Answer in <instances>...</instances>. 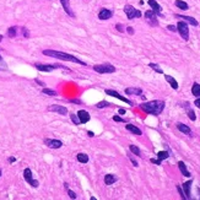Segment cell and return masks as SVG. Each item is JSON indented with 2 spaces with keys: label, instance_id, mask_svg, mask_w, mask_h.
<instances>
[{
  "label": "cell",
  "instance_id": "obj_22",
  "mask_svg": "<svg viewBox=\"0 0 200 200\" xmlns=\"http://www.w3.org/2000/svg\"><path fill=\"white\" fill-rule=\"evenodd\" d=\"M127 95H141L143 91L141 89H138V87H131V89H127L125 90Z\"/></svg>",
  "mask_w": 200,
  "mask_h": 200
},
{
  "label": "cell",
  "instance_id": "obj_40",
  "mask_svg": "<svg viewBox=\"0 0 200 200\" xmlns=\"http://www.w3.org/2000/svg\"><path fill=\"white\" fill-rule=\"evenodd\" d=\"M113 119H114L115 122H125L123 118H120V117H118V115H114V117H113Z\"/></svg>",
  "mask_w": 200,
  "mask_h": 200
},
{
  "label": "cell",
  "instance_id": "obj_2",
  "mask_svg": "<svg viewBox=\"0 0 200 200\" xmlns=\"http://www.w3.org/2000/svg\"><path fill=\"white\" fill-rule=\"evenodd\" d=\"M43 54L44 55H48L52 58H56V59H60V60H65V61H71V63H77V64H81V65H86L85 61L75 58L74 55H70V54H66L64 52H58V50H43Z\"/></svg>",
  "mask_w": 200,
  "mask_h": 200
},
{
  "label": "cell",
  "instance_id": "obj_36",
  "mask_svg": "<svg viewBox=\"0 0 200 200\" xmlns=\"http://www.w3.org/2000/svg\"><path fill=\"white\" fill-rule=\"evenodd\" d=\"M68 194H69V197L71 198V199H76V194L73 192V190H70V189H68Z\"/></svg>",
  "mask_w": 200,
  "mask_h": 200
},
{
  "label": "cell",
  "instance_id": "obj_30",
  "mask_svg": "<svg viewBox=\"0 0 200 200\" xmlns=\"http://www.w3.org/2000/svg\"><path fill=\"white\" fill-rule=\"evenodd\" d=\"M42 92H43V94H46V95H48V96H56V95H58L55 91L49 90V89H43V90H42Z\"/></svg>",
  "mask_w": 200,
  "mask_h": 200
},
{
  "label": "cell",
  "instance_id": "obj_27",
  "mask_svg": "<svg viewBox=\"0 0 200 200\" xmlns=\"http://www.w3.org/2000/svg\"><path fill=\"white\" fill-rule=\"evenodd\" d=\"M16 35H17V27H10L9 28V31H7V36L10 37V38H14V37H16Z\"/></svg>",
  "mask_w": 200,
  "mask_h": 200
},
{
  "label": "cell",
  "instance_id": "obj_35",
  "mask_svg": "<svg viewBox=\"0 0 200 200\" xmlns=\"http://www.w3.org/2000/svg\"><path fill=\"white\" fill-rule=\"evenodd\" d=\"M107 106H109V103L108 102H106V101H102L100 103H97V108H104V107H107Z\"/></svg>",
  "mask_w": 200,
  "mask_h": 200
},
{
  "label": "cell",
  "instance_id": "obj_23",
  "mask_svg": "<svg viewBox=\"0 0 200 200\" xmlns=\"http://www.w3.org/2000/svg\"><path fill=\"white\" fill-rule=\"evenodd\" d=\"M117 181V177H114L113 174H107L106 177H104V183L107 184V185H110V184H113L114 182Z\"/></svg>",
  "mask_w": 200,
  "mask_h": 200
},
{
  "label": "cell",
  "instance_id": "obj_33",
  "mask_svg": "<svg viewBox=\"0 0 200 200\" xmlns=\"http://www.w3.org/2000/svg\"><path fill=\"white\" fill-rule=\"evenodd\" d=\"M177 190H178V193H179V195H181L182 199H187L185 198V194H184V192H183V189H182L181 185H177Z\"/></svg>",
  "mask_w": 200,
  "mask_h": 200
},
{
  "label": "cell",
  "instance_id": "obj_16",
  "mask_svg": "<svg viewBox=\"0 0 200 200\" xmlns=\"http://www.w3.org/2000/svg\"><path fill=\"white\" fill-rule=\"evenodd\" d=\"M193 184V181H188L183 184V190H184V194H185V198L187 199H190V187Z\"/></svg>",
  "mask_w": 200,
  "mask_h": 200
},
{
  "label": "cell",
  "instance_id": "obj_11",
  "mask_svg": "<svg viewBox=\"0 0 200 200\" xmlns=\"http://www.w3.org/2000/svg\"><path fill=\"white\" fill-rule=\"evenodd\" d=\"M60 2H61V5H63V9L65 10V12H66L69 16L74 17V16H75V14H74V11L71 10V6H70L69 0H60Z\"/></svg>",
  "mask_w": 200,
  "mask_h": 200
},
{
  "label": "cell",
  "instance_id": "obj_37",
  "mask_svg": "<svg viewBox=\"0 0 200 200\" xmlns=\"http://www.w3.org/2000/svg\"><path fill=\"white\" fill-rule=\"evenodd\" d=\"M22 35H23V36H25L26 38H28V37H30V33H28V31H27V28H25V27L22 28Z\"/></svg>",
  "mask_w": 200,
  "mask_h": 200
},
{
  "label": "cell",
  "instance_id": "obj_3",
  "mask_svg": "<svg viewBox=\"0 0 200 200\" xmlns=\"http://www.w3.org/2000/svg\"><path fill=\"white\" fill-rule=\"evenodd\" d=\"M177 31L179 32V35L182 36V38L184 41L189 40V28H188V25L185 21H179L177 23Z\"/></svg>",
  "mask_w": 200,
  "mask_h": 200
},
{
  "label": "cell",
  "instance_id": "obj_20",
  "mask_svg": "<svg viewBox=\"0 0 200 200\" xmlns=\"http://www.w3.org/2000/svg\"><path fill=\"white\" fill-rule=\"evenodd\" d=\"M36 68L40 70V71H52L55 69L54 65H43V64H36Z\"/></svg>",
  "mask_w": 200,
  "mask_h": 200
},
{
  "label": "cell",
  "instance_id": "obj_4",
  "mask_svg": "<svg viewBox=\"0 0 200 200\" xmlns=\"http://www.w3.org/2000/svg\"><path fill=\"white\" fill-rule=\"evenodd\" d=\"M124 12L127 14V16H128L129 20H134V19L141 16V12H140L139 10H136V9H135L134 6H131V5H125V6H124Z\"/></svg>",
  "mask_w": 200,
  "mask_h": 200
},
{
  "label": "cell",
  "instance_id": "obj_21",
  "mask_svg": "<svg viewBox=\"0 0 200 200\" xmlns=\"http://www.w3.org/2000/svg\"><path fill=\"white\" fill-rule=\"evenodd\" d=\"M165 77H166V80H167V82H168V84L172 86V89H173V90H178V82H177V81H176V80H174L172 76L166 75Z\"/></svg>",
  "mask_w": 200,
  "mask_h": 200
},
{
  "label": "cell",
  "instance_id": "obj_9",
  "mask_svg": "<svg viewBox=\"0 0 200 200\" xmlns=\"http://www.w3.org/2000/svg\"><path fill=\"white\" fill-rule=\"evenodd\" d=\"M44 143L50 149H60L63 146V143L60 140H55V139H46Z\"/></svg>",
  "mask_w": 200,
  "mask_h": 200
},
{
  "label": "cell",
  "instance_id": "obj_5",
  "mask_svg": "<svg viewBox=\"0 0 200 200\" xmlns=\"http://www.w3.org/2000/svg\"><path fill=\"white\" fill-rule=\"evenodd\" d=\"M95 71L100 73V74H110L115 71V68L110 64H102V65H95L94 66Z\"/></svg>",
  "mask_w": 200,
  "mask_h": 200
},
{
  "label": "cell",
  "instance_id": "obj_44",
  "mask_svg": "<svg viewBox=\"0 0 200 200\" xmlns=\"http://www.w3.org/2000/svg\"><path fill=\"white\" fill-rule=\"evenodd\" d=\"M194 104L198 107V108H200V98H198V100H195V102H194Z\"/></svg>",
  "mask_w": 200,
  "mask_h": 200
},
{
  "label": "cell",
  "instance_id": "obj_13",
  "mask_svg": "<svg viewBox=\"0 0 200 200\" xmlns=\"http://www.w3.org/2000/svg\"><path fill=\"white\" fill-rule=\"evenodd\" d=\"M113 16V12L108 9H102L98 14V19L100 20H109L110 17Z\"/></svg>",
  "mask_w": 200,
  "mask_h": 200
},
{
  "label": "cell",
  "instance_id": "obj_47",
  "mask_svg": "<svg viewBox=\"0 0 200 200\" xmlns=\"http://www.w3.org/2000/svg\"><path fill=\"white\" fill-rule=\"evenodd\" d=\"M87 134H89V136H91V138H92V136H94V133H92V131H89V133H87Z\"/></svg>",
  "mask_w": 200,
  "mask_h": 200
},
{
  "label": "cell",
  "instance_id": "obj_15",
  "mask_svg": "<svg viewBox=\"0 0 200 200\" xmlns=\"http://www.w3.org/2000/svg\"><path fill=\"white\" fill-rule=\"evenodd\" d=\"M176 17L178 19H183V21L193 25V26H198V21L194 19V17H190V16H182V15H176Z\"/></svg>",
  "mask_w": 200,
  "mask_h": 200
},
{
  "label": "cell",
  "instance_id": "obj_7",
  "mask_svg": "<svg viewBox=\"0 0 200 200\" xmlns=\"http://www.w3.org/2000/svg\"><path fill=\"white\" fill-rule=\"evenodd\" d=\"M145 19H146V21L150 23L151 26H157L158 25V21L156 19V14L152 10H148L145 12Z\"/></svg>",
  "mask_w": 200,
  "mask_h": 200
},
{
  "label": "cell",
  "instance_id": "obj_49",
  "mask_svg": "<svg viewBox=\"0 0 200 200\" xmlns=\"http://www.w3.org/2000/svg\"><path fill=\"white\" fill-rule=\"evenodd\" d=\"M0 61H1V56H0Z\"/></svg>",
  "mask_w": 200,
  "mask_h": 200
},
{
  "label": "cell",
  "instance_id": "obj_8",
  "mask_svg": "<svg viewBox=\"0 0 200 200\" xmlns=\"http://www.w3.org/2000/svg\"><path fill=\"white\" fill-rule=\"evenodd\" d=\"M48 110L59 113V114H61V115H65V114L68 113V109H66L65 107H63V106H59V104H53V106H50V107H48Z\"/></svg>",
  "mask_w": 200,
  "mask_h": 200
},
{
  "label": "cell",
  "instance_id": "obj_41",
  "mask_svg": "<svg viewBox=\"0 0 200 200\" xmlns=\"http://www.w3.org/2000/svg\"><path fill=\"white\" fill-rule=\"evenodd\" d=\"M151 162H152V163H155V165H158V166L161 165V161H160L158 158H157V160H156V158H151Z\"/></svg>",
  "mask_w": 200,
  "mask_h": 200
},
{
  "label": "cell",
  "instance_id": "obj_6",
  "mask_svg": "<svg viewBox=\"0 0 200 200\" xmlns=\"http://www.w3.org/2000/svg\"><path fill=\"white\" fill-rule=\"evenodd\" d=\"M23 178H25V181H26L28 184H31L32 187H35V188L38 187V182L35 181V179L32 178V172H31L30 168H26V169L23 171Z\"/></svg>",
  "mask_w": 200,
  "mask_h": 200
},
{
  "label": "cell",
  "instance_id": "obj_19",
  "mask_svg": "<svg viewBox=\"0 0 200 200\" xmlns=\"http://www.w3.org/2000/svg\"><path fill=\"white\" fill-rule=\"evenodd\" d=\"M178 167H179V169H181V172H182L183 176L190 177V173H189V171L187 169V166H185V163H184L183 161H179V162H178Z\"/></svg>",
  "mask_w": 200,
  "mask_h": 200
},
{
  "label": "cell",
  "instance_id": "obj_28",
  "mask_svg": "<svg viewBox=\"0 0 200 200\" xmlns=\"http://www.w3.org/2000/svg\"><path fill=\"white\" fill-rule=\"evenodd\" d=\"M157 158H158L160 161L168 158V152H167V151H160V152L157 153Z\"/></svg>",
  "mask_w": 200,
  "mask_h": 200
},
{
  "label": "cell",
  "instance_id": "obj_14",
  "mask_svg": "<svg viewBox=\"0 0 200 200\" xmlns=\"http://www.w3.org/2000/svg\"><path fill=\"white\" fill-rule=\"evenodd\" d=\"M77 115H79V119H80V122L81 123H87L89 120H90V114H89V112H86V110H79L77 112Z\"/></svg>",
  "mask_w": 200,
  "mask_h": 200
},
{
  "label": "cell",
  "instance_id": "obj_42",
  "mask_svg": "<svg viewBox=\"0 0 200 200\" xmlns=\"http://www.w3.org/2000/svg\"><path fill=\"white\" fill-rule=\"evenodd\" d=\"M117 30H118L119 32H123V31H124V28H123V26H122L120 23H118V25H117Z\"/></svg>",
  "mask_w": 200,
  "mask_h": 200
},
{
  "label": "cell",
  "instance_id": "obj_26",
  "mask_svg": "<svg viewBox=\"0 0 200 200\" xmlns=\"http://www.w3.org/2000/svg\"><path fill=\"white\" fill-rule=\"evenodd\" d=\"M192 94L195 96V97H200V85L199 84H194L193 87H192Z\"/></svg>",
  "mask_w": 200,
  "mask_h": 200
},
{
  "label": "cell",
  "instance_id": "obj_38",
  "mask_svg": "<svg viewBox=\"0 0 200 200\" xmlns=\"http://www.w3.org/2000/svg\"><path fill=\"white\" fill-rule=\"evenodd\" d=\"M167 28H168L169 31H172V32H176V31H177V27H176V26H173V25H169V26H167Z\"/></svg>",
  "mask_w": 200,
  "mask_h": 200
},
{
  "label": "cell",
  "instance_id": "obj_48",
  "mask_svg": "<svg viewBox=\"0 0 200 200\" xmlns=\"http://www.w3.org/2000/svg\"><path fill=\"white\" fill-rule=\"evenodd\" d=\"M0 177H1V169H0Z\"/></svg>",
  "mask_w": 200,
  "mask_h": 200
},
{
  "label": "cell",
  "instance_id": "obj_10",
  "mask_svg": "<svg viewBox=\"0 0 200 200\" xmlns=\"http://www.w3.org/2000/svg\"><path fill=\"white\" fill-rule=\"evenodd\" d=\"M106 94L107 95H109V96H113V97H117L118 100L123 101V102H125V103H128V104H131V102L128 100V98H125V97H123L122 95H119L117 91H113V90H106Z\"/></svg>",
  "mask_w": 200,
  "mask_h": 200
},
{
  "label": "cell",
  "instance_id": "obj_32",
  "mask_svg": "<svg viewBox=\"0 0 200 200\" xmlns=\"http://www.w3.org/2000/svg\"><path fill=\"white\" fill-rule=\"evenodd\" d=\"M71 120H73V122H74V123H75L76 125L81 124V122H80V119H79V115H77V114H76V115H75V114H71Z\"/></svg>",
  "mask_w": 200,
  "mask_h": 200
},
{
  "label": "cell",
  "instance_id": "obj_12",
  "mask_svg": "<svg viewBox=\"0 0 200 200\" xmlns=\"http://www.w3.org/2000/svg\"><path fill=\"white\" fill-rule=\"evenodd\" d=\"M149 5L151 6V9H152V11L155 12V14H157V15H160V16H162V14H161V5L156 1V0H149Z\"/></svg>",
  "mask_w": 200,
  "mask_h": 200
},
{
  "label": "cell",
  "instance_id": "obj_25",
  "mask_svg": "<svg viewBox=\"0 0 200 200\" xmlns=\"http://www.w3.org/2000/svg\"><path fill=\"white\" fill-rule=\"evenodd\" d=\"M77 161L81 163H87L89 162V156L86 153H77Z\"/></svg>",
  "mask_w": 200,
  "mask_h": 200
},
{
  "label": "cell",
  "instance_id": "obj_46",
  "mask_svg": "<svg viewBox=\"0 0 200 200\" xmlns=\"http://www.w3.org/2000/svg\"><path fill=\"white\" fill-rule=\"evenodd\" d=\"M119 114H125V109H119Z\"/></svg>",
  "mask_w": 200,
  "mask_h": 200
},
{
  "label": "cell",
  "instance_id": "obj_34",
  "mask_svg": "<svg viewBox=\"0 0 200 200\" xmlns=\"http://www.w3.org/2000/svg\"><path fill=\"white\" fill-rule=\"evenodd\" d=\"M188 115H189V118H190V120H195L197 119V117H195V113L192 110V109H188Z\"/></svg>",
  "mask_w": 200,
  "mask_h": 200
},
{
  "label": "cell",
  "instance_id": "obj_31",
  "mask_svg": "<svg viewBox=\"0 0 200 200\" xmlns=\"http://www.w3.org/2000/svg\"><path fill=\"white\" fill-rule=\"evenodd\" d=\"M150 68H152V69H153L155 71H157L158 74H162V73H163V70H162V69H161V68H160V66L157 65V64H153V63H151Z\"/></svg>",
  "mask_w": 200,
  "mask_h": 200
},
{
  "label": "cell",
  "instance_id": "obj_17",
  "mask_svg": "<svg viewBox=\"0 0 200 200\" xmlns=\"http://www.w3.org/2000/svg\"><path fill=\"white\" fill-rule=\"evenodd\" d=\"M177 128H178V130H179V131H182L183 134H187V135H192V130H190V128H189L188 125H185V124H182V123H178V124H177Z\"/></svg>",
  "mask_w": 200,
  "mask_h": 200
},
{
  "label": "cell",
  "instance_id": "obj_45",
  "mask_svg": "<svg viewBox=\"0 0 200 200\" xmlns=\"http://www.w3.org/2000/svg\"><path fill=\"white\" fill-rule=\"evenodd\" d=\"M15 161H16V158H15V157H10V158H9V162H11V163H12V162H15Z\"/></svg>",
  "mask_w": 200,
  "mask_h": 200
},
{
  "label": "cell",
  "instance_id": "obj_24",
  "mask_svg": "<svg viewBox=\"0 0 200 200\" xmlns=\"http://www.w3.org/2000/svg\"><path fill=\"white\" fill-rule=\"evenodd\" d=\"M174 4H176V6H177L178 9H181V10H188V9H189L188 4L184 2V1H182V0H176Z\"/></svg>",
  "mask_w": 200,
  "mask_h": 200
},
{
  "label": "cell",
  "instance_id": "obj_29",
  "mask_svg": "<svg viewBox=\"0 0 200 200\" xmlns=\"http://www.w3.org/2000/svg\"><path fill=\"white\" fill-rule=\"evenodd\" d=\"M129 149H130V151H131L134 155H136V156H141V151H140V149H139L138 146H135V145H130Z\"/></svg>",
  "mask_w": 200,
  "mask_h": 200
},
{
  "label": "cell",
  "instance_id": "obj_43",
  "mask_svg": "<svg viewBox=\"0 0 200 200\" xmlns=\"http://www.w3.org/2000/svg\"><path fill=\"white\" fill-rule=\"evenodd\" d=\"M127 31H128V33H129V35H133V33H134L133 27H128V28H127Z\"/></svg>",
  "mask_w": 200,
  "mask_h": 200
},
{
  "label": "cell",
  "instance_id": "obj_39",
  "mask_svg": "<svg viewBox=\"0 0 200 200\" xmlns=\"http://www.w3.org/2000/svg\"><path fill=\"white\" fill-rule=\"evenodd\" d=\"M129 158H130V161H131V163H133V165H134L135 167H138V166H139V165H138V162L135 161V158H134L133 156H129Z\"/></svg>",
  "mask_w": 200,
  "mask_h": 200
},
{
  "label": "cell",
  "instance_id": "obj_18",
  "mask_svg": "<svg viewBox=\"0 0 200 200\" xmlns=\"http://www.w3.org/2000/svg\"><path fill=\"white\" fill-rule=\"evenodd\" d=\"M127 130H129L130 133H133V134H135V135H141L143 133H141V130L138 128V127H135V125H133V124H127Z\"/></svg>",
  "mask_w": 200,
  "mask_h": 200
},
{
  "label": "cell",
  "instance_id": "obj_1",
  "mask_svg": "<svg viewBox=\"0 0 200 200\" xmlns=\"http://www.w3.org/2000/svg\"><path fill=\"white\" fill-rule=\"evenodd\" d=\"M141 110H144L148 114L152 115H158L162 113L163 108H165V102L163 101H150V102H145L143 104H140Z\"/></svg>",
  "mask_w": 200,
  "mask_h": 200
}]
</instances>
